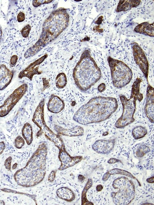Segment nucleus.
<instances>
[{"label": "nucleus", "mask_w": 154, "mask_h": 205, "mask_svg": "<svg viewBox=\"0 0 154 205\" xmlns=\"http://www.w3.org/2000/svg\"><path fill=\"white\" fill-rule=\"evenodd\" d=\"M118 106L115 98L95 97L82 106L75 113L73 119L84 125L100 122L108 118L116 111Z\"/></svg>", "instance_id": "f257e3e1"}, {"label": "nucleus", "mask_w": 154, "mask_h": 205, "mask_svg": "<svg viewBox=\"0 0 154 205\" xmlns=\"http://www.w3.org/2000/svg\"><path fill=\"white\" fill-rule=\"evenodd\" d=\"M69 21V15L64 8L53 11L44 22L39 39L26 51L27 55L29 57L33 56L57 38L66 28Z\"/></svg>", "instance_id": "f03ea898"}, {"label": "nucleus", "mask_w": 154, "mask_h": 205, "mask_svg": "<svg viewBox=\"0 0 154 205\" xmlns=\"http://www.w3.org/2000/svg\"><path fill=\"white\" fill-rule=\"evenodd\" d=\"M72 75L76 85L82 92L87 91L100 78V69L89 50H86L82 54Z\"/></svg>", "instance_id": "7ed1b4c3"}, {"label": "nucleus", "mask_w": 154, "mask_h": 205, "mask_svg": "<svg viewBox=\"0 0 154 205\" xmlns=\"http://www.w3.org/2000/svg\"><path fill=\"white\" fill-rule=\"evenodd\" d=\"M142 80L137 78L132 85L131 93L129 99L124 95H121L120 99L123 107V112L121 116L116 121L115 126L121 128L132 123L135 121L134 115L136 108V102L143 99V96L140 90V84Z\"/></svg>", "instance_id": "20e7f679"}, {"label": "nucleus", "mask_w": 154, "mask_h": 205, "mask_svg": "<svg viewBox=\"0 0 154 205\" xmlns=\"http://www.w3.org/2000/svg\"><path fill=\"white\" fill-rule=\"evenodd\" d=\"M45 99H42L36 107L32 118L33 123L40 129L36 134L37 137L44 134L47 139L53 142L60 150L65 148L62 139L48 127L44 120V108Z\"/></svg>", "instance_id": "39448f33"}, {"label": "nucleus", "mask_w": 154, "mask_h": 205, "mask_svg": "<svg viewBox=\"0 0 154 205\" xmlns=\"http://www.w3.org/2000/svg\"><path fill=\"white\" fill-rule=\"evenodd\" d=\"M107 60L113 86L120 88L128 84L132 77L131 69L124 62L110 57H108Z\"/></svg>", "instance_id": "423d86ee"}, {"label": "nucleus", "mask_w": 154, "mask_h": 205, "mask_svg": "<svg viewBox=\"0 0 154 205\" xmlns=\"http://www.w3.org/2000/svg\"><path fill=\"white\" fill-rule=\"evenodd\" d=\"M28 86L24 83L16 89L0 106V117L8 115L27 90Z\"/></svg>", "instance_id": "0eeeda50"}, {"label": "nucleus", "mask_w": 154, "mask_h": 205, "mask_svg": "<svg viewBox=\"0 0 154 205\" xmlns=\"http://www.w3.org/2000/svg\"><path fill=\"white\" fill-rule=\"evenodd\" d=\"M132 49L134 61L148 80L149 64L144 52L136 43H134Z\"/></svg>", "instance_id": "6e6552de"}, {"label": "nucleus", "mask_w": 154, "mask_h": 205, "mask_svg": "<svg viewBox=\"0 0 154 205\" xmlns=\"http://www.w3.org/2000/svg\"><path fill=\"white\" fill-rule=\"evenodd\" d=\"M45 54L40 58L30 63L19 73L18 77L20 79L26 77L32 81L33 76L35 75L41 74L42 71L39 70V65L47 57Z\"/></svg>", "instance_id": "1a4fd4ad"}, {"label": "nucleus", "mask_w": 154, "mask_h": 205, "mask_svg": "<svg viewBox=\"0 0 154 205\" xmlns=\"http://www.w3.org/2000/svg\"><path fill=\"white\" fill-rule=\"evenodd\" d=\"M59 158L61 162L60 170H63L72 167L82 160L81 156L72 157L66 151L65 148L60 150Z\"/></svg>", "instance_id": "9d476101"}, {"label": "nucleus", "mask_w": 154, "mask_h": 205, "mask_svg": "<svg viewBox=\"0 0 154 205\" xmlns=\"http://www.w3.org/2000/svg\"><path fill=\"white\" fill-rule=\"evenodd\" d=\"M154 88L148 84L146 90V102L144 108L145 113L149 121L154 122Z\"/></svg>", "instance_id": "9b49d317"}, {"label": "nucleus", "mask_w": 154, "mask_h": 205, "mask_svg": "<svg viewBox=\"0 0 154 205\" xmlns=\"http://www.w3.org/2000/svg\"><path fill=\"white\" fill-rule=\"evenodd\" d=\"M114 139L99 140L96 141L92 146V149L99 153L107 154L113 149L115 144Z\"/></svg>", "instance_id": "f8f14e48"}, {"label": "nucleus", "mask_w": 154, "mask_h": 205, "mask_svg": "<svg viewBox=\"0 0 154 205\" xmlns=\"http://www.w3.org/2000/svg\"><path fill=\"white\" fill-rule=\"evenodd\" d=\"M14 72L4 64L0 65V90H4L11 82Z\"/></svg>", "instance_id": "ddd939ff"}, {"label": "nucleus", "mask_w": 154, "mask_h": 205, "mask_svg": "<svg viewBox=\"0 0 154 205\" xmlns=\"http://www.w3.org/2000/svg\"><path fill=\"white\" fill-rule=\"evenodd\" d=\"M64 106V102L60 98L54 94L51 95L47 104L49 111L53 113H58L63 110Z\"/></svg>", "instance_id": "4468645a"}, {"label": "nucleus", "mask_w": 154, "mask_h": 205, "mask_svg": "<svg viewBox=\"0 0 154 205\" xmlns=\"http://www.w3.org/2000/svg\"><path fill=\"white\" fill-rule=\"evenodd\" d=\"M56 128L57 129L56 131L59 135L69 136H81L84 134L83 128L80 126H76L70 129H64L57 126Z\"/></svg>", "instance_id": "2eb2a0df"}, {"label": "nucleus", "mask_w": 154, "mask_h": 205, "mask_svg": "<svg viewBox=\"0 0 154 205\" xmlns=\"http://www.w3.org/2000/svg\"><path fill=\"white\" fill-rule=\"evenodd\" d=\"M154 26V22L151 23L148 22H144L137 26L134 30L137 33L153 37Z\"/></svg>", "instance_id": "dca6fc26"}, {"label": "nucleus", "mask_w": 154, "mask_h": 205, "mask_svg": "<svg viewBox=\"0 0 154 205\" xmlns=\"http://www.w3.org/2000/svg\"><path fill=\"white\" fill-rule=\"evenodd\" d=\"M141 0H120L116 11L117 12L126 11L132 8L137 7L140 3Z\"/></svg>", "instance_id": "f3484780"}, {"label": "nucleus", "mask_w": 154, "mask_h": 205, "mask_svg": "<svg viewBox=\"0 0 154 205\" xmlns=\"http://www.w3.org/2000/svg\"><path fill=\"white\" fill-rule=\"evenodd\" d=\"M57 194L60 198L68 201H71L75 198V194L73 191L66 187L61 188L58 189Z\"/></svg>", "instance_id": "a211bd4d"}, {"label": "nucleus", "mask_w": 154, "mask_h": 205, "mask_svg": "<svg viewBox=\"0 0 154 205\" xmlns=\"http://www.w3.org/2000/svg\"><path fill=\"white\" fill-rule=\"evenodd\" d=\"M22 136L27 144L30 145L33 140V131L31 125L26 122L23 125L21 130Z\"/></svg>", "instance_id": "6ab92c4d"}, {"label": "nucleus", "mask_w": 154, "mask_h": 205, "mask_svg": "<svg viewBox=\"0 0 154 205\" xmlns=\"http://www.w3.org/2000/svg\"><path fill=\"white\" fill-rule=\"evenodd\" d=\"M147 130L146 128L139 126L134 127L132 131V136L136 139L144 137L147 134Z\"/></svg>", "instance_id": "aec40b11"}, {"label": "nucleus", "mask_w": 154, "mask_h": 205, "mask_svg": "<svg viewBox=\"0 0 154 205\" xmlns=\"http://www.w3.org/2000/svg\"><path fill=\"white\" fill-rule=\"evenodd\" d=\"M67 83V79L66 74L63 72L58 74L55 79L56 87L59 89H62L66 86Z\"/></svg>", "instance_id": "412c9836"}, {"label": "nucleus", "mask_w": 154, "mask_h": 205, "mask_svg": "<svg viewBox=\"0 0 154 205\" xmlns=\"http://www.w3.org/2000/svg\"><path fill=\"white\" fill-rule=\"evenodd\" d=\"M149 151V148L144 144L141 145L137 148L136 154L138 158H141L144 156Z\"/></svg>", "instance_id": "4be33fe9"}, {"label": "nucleus", "mask_w": 154, "mask_h": 205, "mask_svg": "<svg viewBox=\"0 0 154 205\" xmlns=\"http://www.w3.org/2000/svg\"><path fill=\"white\" fill-rule=\"evenodd\" d=\"M109 174H120L123 175H125L127 176L133 178H135L129 172L123 170H119L117 169H114L110 170L108 172Z\"/></svg>", "instance_id": "5701e85b"}, {"label": "nucleus", "mask_w": 154, "mask_h": 205, "mask_svg": "<svg viewBox=\"0 0 154 205\" xmlns=\"http://www.w3.org/2000/svg\"><path fill=\"white\" fill-rule=\"evenodd\" d=\"M24 144V140L21 136H18L16 137L14 140V146L17 148H21Z\"/></svg>", "instance_id": "b1692460"}, {"label": "nucleus", "mask_w": 154, "mask_h": 205, "mask_svg": "<svg viewBox=\"0 0 154 205\" xmlns=\"http://www.w3.org/2000/svg\"><path fill=\"white\" fill-rule=\"evenodd\" d=\"M31 29V27L29 24L25 26L22 29L21 34L23 37L25 38H27L29 35Z\"/></svg>", "instance_id": "393cba45"}, {"label": "nucleus", "mask_w": 154, "mask_h": 205, "mask_svg": "<svg viewBox=\"0 0 154 205\" xmlns=\"http://www.w3.org/2000/svg\"><path fill=\"white\" fill-rule=\"evenodd\" d=\"M52 0H34L32 2V4L35 7H37L41 5L48 3L51 2Z\"/></svg>", "instance_id": "a878e982"}, {"label": "nucleus", "mask_w": 154, "mask_h": 205, "mask_svg": "<svg viewBox=\"0 0 154 205\" xmlns=\"http://www.w3.org/2000/svg\"><path fill=\"white\" fill-rule=\"evenodd\" d=\"M18 60V57L16 55L12 56L10 60V65L11 66H14L16 65Z\"/></svg>", "instance_id": "bb28decb"}, {"label": "nucleus", "mask_w": 154, "mask_h": 205, "mask_svg": "<svg viewBox=\"0 0 154 205\" xmlns=\"http://www.w3.org/2000/svg\"><path fill=\"white\" fill-rule=\"evenodd\" d=\"M17 20L19 22L23 21L25 19V15L22 12H20L17 16Z\"/></svg>", "instance_id": "cd10ccee"}, {"label": "nucleus", "mask_w": 154, "mask_h": 205, "mask_svg": "<svg viewBox=\"0 0 154 205\" xmlns=\"http://www.w3.org/2000/svg\"><path fill=\"white\" fill-rule=\"evenodd\" d=\"M106 86L105 84L103 83L100 84L97 88L98 91L100 92H103L106 89Z\"/></svg>", "instance_id": "c85d7f7f"}, {"label": "nucleus", "mask_w": 154, "mask_h": 205, "mask_svg": "<svg viewBox=\"0 0 154 205\" xmlns=\"http://www.w3.org/2000/svg\"><path fill=\"white\" fill-rule=\"evenodd\" d=\"M100 25L96 26L94 27L93 30L94 32L101 33L103 32V29L100 28Z\"/></svg>", "instance_id": "c756f323"}, {"label": "nucleus", "mask_w": 154, "mask_h": 205, "mask_svg": "<svg viewBox=\"0 0 154 205\" xmlns=\"http://www.w3.org/2000/svg\"><path fill=\"white\" fill-rule=\"evenodd\" d=\"M12 158L11 157H9L5 161V165L7 166L6 168L7 169H10L11 163V161Z\"/></svg>", "instance_id": "7c9ffc66"}, {"label": "nucleus", "mask_w": 154, "mask_h": 205, "mask_svg": "<svg viewBox=\"0 0 154 205\" xmlns=\"http://www.w3.org/2000/svg\"><path fill=\"white\" fill-rule=\"evenodd\" d=\"M119 160L115 158H112L109 159L108 162L110 164L120 162Z\"/></svg>", "instance_id": "2f4dec72"}, {"label": "nucleus", "mask_w": 154, "mask_h": 205, "mask_svg": "<svg viewBox=\"0 0 154 205\" xmlns=\"http://www.w3.org/2000/svg\"><path fill=\"white\" fill-rule=\"evenodd\" d=\"M55 177V173L54 171H52L48 177V180L49 181L52 182L54 179Z\"/></svg>", "instance_id": "473e14b6"}, {"label": "nucleus", "mask_w": 154, "mask_h": 205, "mask_svg": "<svg viewBox=\"0 0 154 205\" xmlns=\"http://www.w3.org/2000/svg\"><path fill=\"white\" fill-rule=\"evenodd\" d=\"M5 148V145L3 142H0V155L3 152Z\"/></svg>", "instance_id": "72a5a7b5"}, {"label": "nucleus", "mask_w": 154, "mask_h": 205, "mask_svg": "<svg viewBox=\"0 0 154 205\" xmlns=\"http://www.w3.org/2000/svg\"><path fill=\"white\" fill-rule=\"evenodd\" d=\"M103 17L101 16L99 17L97 20L95 21V23L98 25H100L101 24L103 21Z\"/></svg>", "instance_id": "f704fd0d"}, {"label": "nucleus", "mask_w": 154, "mask_h": 205, "mask_svg": "<svg viewBox=\"0 0 154 205\" xmlns=\"http://www.w3.org/2000/svg\"><path fill=\"white\" fill-rule=\"evenodd\" d=\"M110 175L109 174L108 172H106L103 176V180L104 181L106 180Z\"/></svg>", "instance_id": "c9c22d12"}, {"label": "nucleus", "mask_w": 154, "mask_h": 205, "mask_svg": "<svg viewBox=\"0 0 154 205\" xmlns=\"http://www.w3.org/2000/svg\"><path fill=\"white\" fill-rule=\"evenodd\" d=\"M146 181L149 183H154V176L148 178L146 179Z\"/></svg>", "instance_id": "e433bc0d"}, {"label": "nucleus", "mask_w": 154, "mask_h": 205, "mask_svg": "<svg viewBox=\"0 0 154 205\" xmlns=\"http://www.w3.org/2000/svg\"><path fill=\"white\" fill-rule=\"evenodd\" d=\"M103 188V187L101 185H98L96 187V190L97 191H101Z\"/></svg>", "instance_id": "4c0bfd02"}]
</instances>
